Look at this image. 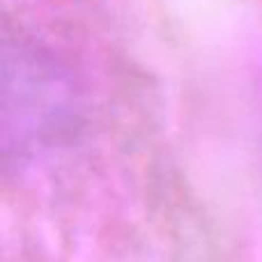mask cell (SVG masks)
Instances as JSON below:
<instances>
[{
  "label": "cell",
  "mask_w": 262,
  "mask_h": 262,
  "mask_svg": "<svg viewBox=\"0 0 262 262\" xmlns=\"http://www.w3.org/2000/svg\"><path fill=\"white\" fill-rule=\"evenodd\" d=\"M0 101L5 168L58 147L76 131L81 115L69 69L53 53L23 39H5Z\"/></svg>",
  "instance_id": "6da1fadb"
}]
</instances>
